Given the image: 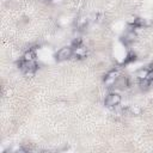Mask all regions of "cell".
I'll return each instance as SVG.
<instances>
[{"label":"cell","instance_id":"4","mask_svg":"<svg viewBox=\"0 0 153 153\" xmlns=\"http://www.w3.org/2000/svg\"><path fill=\"white\" fill-rule=\"evenodd\" d=\"M114 86H116L117 88H122L123 90V88H126L127 86H128V79H127L126 76H119Z\"/></svg>","mask_w":153,"mask_h":153},{"label":"cell","instance_id":"6","mask_svg":"<svg viewBox=\"0 0 153 153\" xmlns=\"http://www.w3.org/2000/svg\"><path fill=\"white\" fill-rule=\"evenodd\" d=\"M149 72H151V68H141L139 69L138 73H136V76L140 79V80H144V79H147L148 75H149Z\"/></svg>","mask_w":153,"mask_h":153},{"label":"cell","instance_id":"8","mask_svg":"<svg viewBox=\"0 0 153 153\" xmlns=\"http://www.w3.org/2000/svg\"><path fill=\"white\" fill-rule=\"evenodd\" d=\"M129 111H131L132 115H140L141 114V108L138 107V105H132L129 108Z\"/></svg>","mask_w":153,"mask_h":153},{"label":"cell","instance_id":"2","mask_svg":"<svg viewBox=\"0 0 153 153\" xmlns=\"http://www.w3.org/2000/svg\"><path fill=\"white\" fill-rule=\"evenodd\" d=\"M72 55H73V48L72 47H63V48H61L58 52L56 59L60 60V61H62V60L69 59Z\"/></svg>","mask_w":153,"mask_h":153},{"label":"cell","instance_id":"7","mask_svg":"<svg viewBox=\"0 0 153 153\" xmlns=\"http://www.w3.org/2000/svg\"><path fill=\"white\" fill-rule=\"evenodd\" d=\"M35 58H36V54L34 50H28V52H25L23 60L24 61H35Z\"/></svg>","mask_w":153,"mask_h":153},{"label":"cell","instance_id":"1","mask_svg":"<svg viewBox=\"0 0 153 153\" xmlns=\"http://www.w3.org/2000/svg\"><path fill=\"white\" fill-rule=\"evenodd\" d=\"M104 103L109 108H115L116 105H120V103H121V96L119 93H115V92L109 93L107 96L105 100H104Z\"/></svg>","mask_w":153,"mask_h":153},{"label":"cell","instance_id":"10","mask_svg":"<svg viewBox=\"0 0 153 153\" xmlns=\"http://www.w3.org/2000/svg\"><path fill=\"white\" fill-rule=\"evenodd\" d=\"M87 23V19L85 18V17H81V18H79L78 20H76V24H78V27H83V25H85Z\"/></svg>","mask_w":153,"mask_h":153},{"label":"cell","instance_id":"5","mask_svg":"<svg viewBox=\"0 0 153 153\" xmlns=\"http://www.w3.org/2000/svg\"><path fill=\"white\" fill-rule=\"evenodd\" d=\"M73 54L76 56V58H79V59H83L86 56V48H84L83 46L78 47V48H74L73 49Z\"/></svg>","mask_w":153,"mask_h":153},{"label":"cell","instance_id":"9","mask_svg":"<svg viewBox=\"0 0 153 153\" xmlns=\"http://www.w3.org/2000/svg\"><path fill=\"white\" fill-rule=\"evenodd\" d=\"M81 43H83L81 38H80V37H76V38H74L73 42H72V48H73V49H74V48H78V47L81 46Z\"/></svg>","mask_w":153,"mask_h":153},{"label":"cell","instance_id":"3","mask_svg":"<svg viewBox=\"0 0 153 153\" xmlns=\"http://www.w3.org/2000/svg\"><path fill=\"white\" fill-rule=\"evenodd\" d=\"M117 78H119V76H117V72L116 71H110L104 76V83L108 86H112V85H115V83H116Z\"/></svg>","mask_w":153,"mask_h":153}]
</instances>
